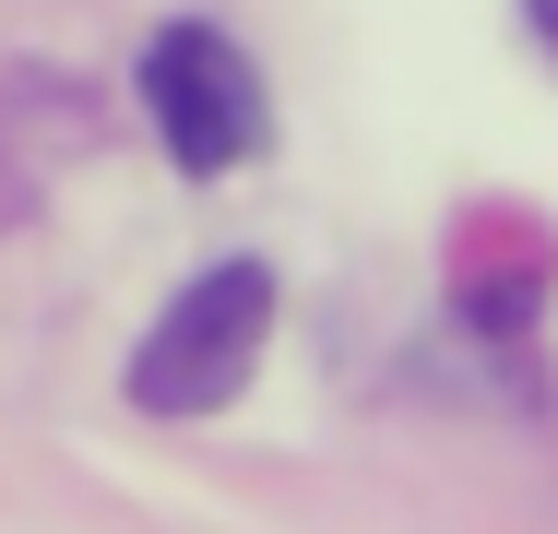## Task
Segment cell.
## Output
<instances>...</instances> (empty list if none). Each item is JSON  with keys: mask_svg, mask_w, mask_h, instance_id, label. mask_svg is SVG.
<instances>
[{"mask_svg": "<svg viewBox=\"0 0 558 534\" xmlns=\"http://www.w3.org/2000/svg\"><path fill=\"white\" fill-rule=\"evenodd\" d=\"M262 332H274V274H262V262H215L203 286H179L167 320L143 332L131 404H143V416H215L226 392L262 368Z\"/></svg>", "mask_w": 558, "mask_h": 534, "instance_id": "cell-1", "label": "cell"}, {"mask_svg": "<svg viewBox=\"0 0 558 534\" xmlns=\"http://www.w3.org/2000/svg\"><path fill=\"white\" fill-rule=\"evenodd\" d=\"M535 24H547V36H558V0H535Z\"/></svg>", "mask_w": 558, "mask_h": 534, "instance_id": "cell-3", "label": "cell"}, {"mask_svg": "<svg viewBox=\"0 0 558 534\" xmlns=\"http://www.w3.org/2000/svg\"><path fill=\"white\" fill-rule=\"evenodd\" d=\"M143 107H155V131L191 179H226L238 155H262V84L215 24H167L143 48Z\"/></svg>", "mask_w": 558, "mask_h": 534, "instance_id": "cell-2", "label": "cell"}]
</instances>
